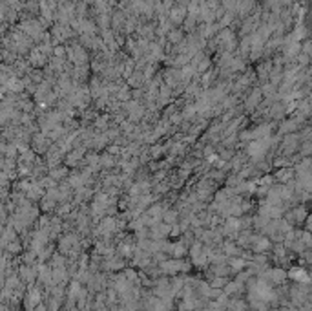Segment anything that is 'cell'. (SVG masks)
<instances>
[{"label":"cell","instance_id":"obj_1","mask_svg":"<svg viewBox=\"0 0 312 311\" xmlns=\"http://www.w3.org/2000/svg\"><path fill=\"white\" fill-rule=\"evenodd\" d=\"M288 276H290V278H294V280H301V282H307V280H309V275H307L303 269H299V267H294V269H290Z\"/></svg>","mask_w":312,"mask_h":311}]
</instances>
